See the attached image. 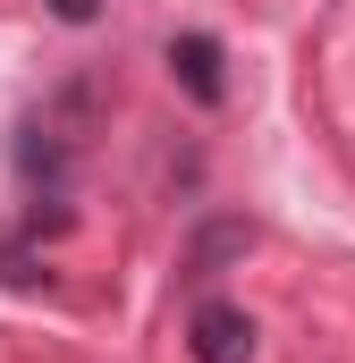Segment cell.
<instances>
[{"mask_svg":"<svg viewBox=\"0 0 355 363\" xmlns=\"http://www.w3.org/2000/svg\"><path fill=\"white\" fill-rule=\"evenodd\" d=\"M186 355L195 363H254V321H246V304H195Z\"/></svg>","mask_w":355,"mask_h":363,"instance_id":"6da1fadb","label":"cell"},{"mask_svg":"<svg viewBox=\"0 0 355 363\" xmlns=\"http://www.w3.org/2000/svg\"><path fill=\"white\" fill-rule=\"evenodd\" d=\"M170 77L195 93V101H220V93H229L220 85V43H212V34H178L170 43Z\"/></svg>","mask_w":355,"mask_h":363,"instance_id":"7a4b0ae2","label":"cell"},{"mask_svg":"<svg viewBox=\"0 0 355 363\" xmlns=\"http://www.w3.org/2000/svg\"><path fill=\"white\" fill-rule=\"evenodd\" d=\"M246 245H254V228H246V220H220V228H203V237H195V254H186V279H212L229 254H246Z\"/></svg>","mask_w":355,"mask_h":363,"instance_id":"3957f363","label":"cell"},{"mask_svg":"<svg viewBox=\"0 0 355 363\" xmlns=\"http://www.w3.org/2000/svg\"><path fill=\"white\" fill-rule=\"evenodd\" d=\"M51 9H60L68 26H85V17H93V9H102V0H51Z\"/></svg>","mask_w":355,"mask_h":363,"instance_id":"277c9868","label":"cell"}]
</instances>
